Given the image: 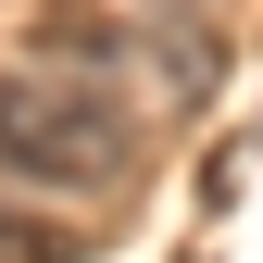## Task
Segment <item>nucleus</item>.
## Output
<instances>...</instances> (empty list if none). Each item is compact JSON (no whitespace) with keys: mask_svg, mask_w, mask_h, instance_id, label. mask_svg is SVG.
I'll return each mask as SVG.
<instances>
[{"mask_svg":"<svg viewBox=\"0 0 263 263\" xmlns=\"http://www.w3.org/2000/svg\"><path fill=\"white\" fill-rule=\"evenodd\" d=\"M125 176V113L50 63H0V188L25 201H113Z\"/></svg>","mask_w":263,"mask_h":263,"instance_id":"nucleus-1","label":"nucleus"},{"mask_svg":"<svg viewBox=\"0 0 263 263\" xmlns=\"http://www.w3.org/2000/svg\"><path fill=\"white\" fill-rule=\"evenodd\" d=\"M0 263H76V238H63L25 188H0Z\"/></svg>","mask_w":263,"mask_h":263,"instance_id":"nucleus-2","label":"nucleus"}]
</instances>
